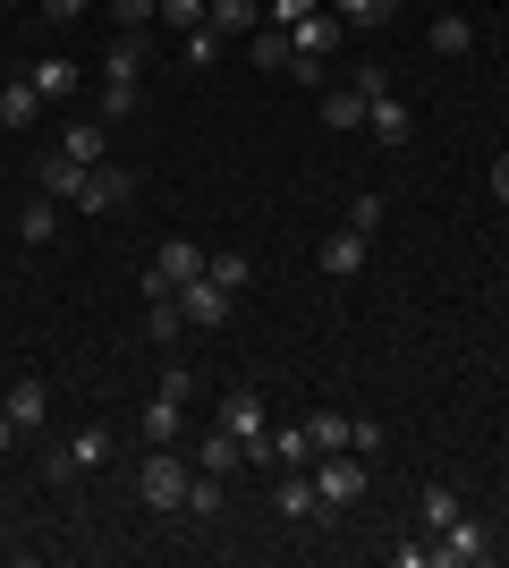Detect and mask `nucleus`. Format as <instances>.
Returning a JSON list of instances; mask_svg holds the SVG:
<instances>
[{
	"instance_id": "nucleus-20",
	"label": "nucleus",
	"mask_w": 509,
	"mask_h": 568,
	"mask_svg": "<svg viewBox=\"0 0 509 568\" xmlns=\"http://www.w3.org/2000/svg\"><path fill=\"white\" fill-rule=\"evenodd\" d=\"M26 77H34V94H43V102H69L77 94V60H34Z\"/></svg>"
},
{
	"instance_id": "nucleus-7",
	"label": "nucleus",
	"mask_w": 509,
	"mask_h": 568,
	"mask_svg": "<svg viewBox=\"0 0 509 568\" xmlns=\"http://www.w3.org/2000/svg\"><path fill=\"white\" fill-rule=\"evenodd\" d=\"M128 195H136V179H128L120 162H94L85 187H77V213H111V204H128Z\"/></svg>"
},
{
	"instance_id": "nucleus-25",
	"label": "nucleus",
	"mask_w": 509,
	"mask_h": 568,
	"mask_svg": "<svg viewBox=\"0 0 509 568\" xmlns=\"http://www.w3.org/2000/svg\"><path fill=\"white\" fill-rule=\"evenodd\" d=\"M213 34H255V0H213Z\"/></svg>"
},
{
	"instance_id": "nucleus-37",
	"label": "nucleus",
	"mask_w": 509,
	"mask_h": 568,
	"mask_svg": "<svg viewBox=\"0 0 509 568\" xmlns=\"http://www.w3.org/2000/svg\"><path fill=\"white\" fill-rule=\"evenodd\" d=\"M492 195H501V204H509V153H501V162H492Z\"/></svg>"
},
{
	"instance_id": "nucleus-31",
	"label": "nucleus",
	"mask_w": 509,
	"mask_h": 568,
	"mask_svg": "<svg viewBox=\"0 0 509 568\" xmlns=\"http://www.w3.org/2000/svg\"><path fill=\"white\" fill-rule=\"evenodd\" d=\"M204 272H213V281L230 288V297H238V288L255 281V263H246V255H213V263H204Z\"/></svg>"
},
{
	"instance_id": "nucleus-2",
	"label": "nucleus",
	"mask_w": 509,
	"mask_h": 568,
	"mask_svg": "<svg viewBox=\"0 0 509 568\" xmlns=\"http://www.w3.org/2000/svg\"><path fill=\"white\" fill-rule=\"evenodd\" d=\"M348 77L365 85V128H374L383 144H408V102L383 85V69H348Z\"/></svg>"
},
{
	"instance_id": "nucleus-24",
	"label": "nucleus",
	"mask_w": 509,
	"mask_h": 568,
	"mask_svg": "<svg viewBox=\"0 0 509 568\" xmlns=\"http://www.w3.org/2000/svg\"><path fill=\"white\" fill-rule=\"evenodd\" d=\"M450 518H467V509H459V493H450V484H425V535H441Z\"/></svg>"
},
{
	"instance_id": "nucleus-6",
	"label": "nucleus",
	"mask_w": 509,
	"mask_h": 568,
	"mask_svg": "<svg viewBox=\"0 0 509 568\" xmlns=\"http://www.w3.org/2000/svg\"><path fill=\"white\" fill-rule=\"evenodd\" d=\"M170 297H179V314H187L195 332H221V323H230V306H238V297H230L213 272H195V281H187V288H170Z\"/></svg>"
},
{
	"instance_id": "nucleus-32",
	"label": "nucleus",
	"mask_w": 509,
	"mask_h": 568,
	"mask_svg": "<svg viewBox=\"0 0 509 568\" xmlns=\"http://www.w3.org/2000/svg\"><path fill=\"white\" fill-rule=\"evenodd\" d=\"M348 230H365V237L383 230V195H348Z\"/></svg>"
},
{
	"instance_id": "nucleus-3",
	"label": "nucleus",
	"mask_w": 509,
	"mask_h": 568,
	"mask_svg": "<svg viewBox=\"0 0 509 568\" xmlns=\"http://www.w3.org/2000/svg\"><path fill=\"white\" fill-rule=\"evenodd\" d=\"M204 263H213L204 246H187V237H162V246H153V272H145V297H170V288H187Z\"/></svg>"
},
{
	"instance_id": "nucleus-36",
	"label": "nucleus",
	"mask_w": 509,
	"mask_h": 568,
	"mask_svg": "<svg viewBox=\"0 0 509 568\" xmlns=\"http://www.w3.org/2000/svg\"><path fill=\"white\" fill-rule=\"evenodd\" d=\"M94 0H43V18H85Z\"/></svg>"
},
{
	"instance_id": "nucleus-22",
	"label": "nucleus",
	"mask_w": 509,
	"mask_h": 568,
	"mask_svg": "<svg viewBox=\"0 0 509 568\" xmlns=\"http://www.w3.org/2000/svg\"><path fill=\"white\" fill-rule=\"evenodd\" d=\"M246 43H255V69H289V60H297V51H289V26H255Z\"/></svg>"
},
{
	"instance_id": "nucleus-16",
	"label": "nucleus",
	"mask_w": 509,
	"mask_h": 568,
	"mask_svg": "<svg viewBox=\"0 0 509 568\" xmlns=\"http://www.w3.org/2000/svg\"><path fill=\"white\" fill-rule=\"evenodd\" d=\"M195 467H204V475H238L246 467V450H238V433H204V450H195Z\"/></svg>"
},
{
	"instance_id": "nucleus-1",
	"label": "nucleus",
	"mask_w": 509,
	"mask_h": 568,
	"mask_svg": "<svg viewBox=\"0 0 509 568\" xmlns=\"http://www.w3.org/2000/svg\"><path fill=\"white\" fill-rule=\"evenodd\" d=\"M315 493H323V518H332V509H357V500H365V458L357 450H323Z\"/></svg>"
},
{
	"instance_id": "nucleus-23",
	"label": "nucleus",
	"mask_w": 509,
	"mask_h": 568,
	"mask_svg": "<svg viewBox=\"0 0 509 568\" xmlns=\"http://www.w3.org/2000/svg\"><path fill=\"white\" fill-rule=\"evenodd\" d=\"M306 458H315L306 425H281V433H272V475H281V467H306Z\"/></svg>"
},
{
	"instance_id": "nucleus-8",
	"label": "nucleus",
	"mask_w": 509,
	"mask_h": 568,
	"mask_svg": "<svg viewBox=\"0 0 509 568\" xmlns=\"http://www.w3.org/2000/svg\"><path fill=\"white\" fill-rule=\"evenodd\" d=\"M102 458H111V433H102V425H77L69 450L51 458V475H85V467H102Z\"/></svg>"
},
{
	"instance_id": "nucleus-19",
	"label": "nucleus",
	"mask_w": 509,
	"mask_h": 568,
	"mask_svg": "<svg viewBox=\"0 0 509 568\" xmlns=\"http://www.w3.org/2000/svg\"><path fill=\"white\" fill-rule=\"evenodd\" d=\"M348 425H357V416H339V407H315V416H306V442H315V458H323V450H348Z\"/></svg>"
},
{
	"instance_id": "nucleus-12",
	"label": "nucleus",
	"mask_w": 509,
	"mask_h": 568,
	"mask_svg": "<svg viewBox=\"0 0 509 568\" xmlns=\"http://www.w3.org/2000/svg\"><path fill=\"white\" fill-rule=\"evenodd\" d=\"M0 407H9V425H18V433H34V425L51 416V390L26 374V382H9V399H0Z\"/></svg>"
},
{
	"instance_id": "nucleus-35",
	"label": "nucleus",
	"mask_w": 509,
	"mask_h": 568,
	"mask_svg": "<svg viewBox=\"0 0 509 568\" xmlns=\"http://www.w3.org/2000/svg\"><path fill=\"white\" fill-rule=\"evenodd\" d=\"M323 0H272V26H297V18H315Z\"/></svg>"
},
{
	"instance_id": "nucleus-11",
	"label": "nucleus",
	"mask_w": 509,
	"mask_h": 568,
	"mask_svg": "<svg viewBox=\"0 0 509 568\" xmlns=\"http://www.w3.org/2000/svg\"><path fill=\"white\" fill-rule=\"evenodd\" d=\"M332 43H339V18H332V9H315V18L289 26V51H297V60H332Z\"/></svg>"
},
{
	"instance_id": "nucleus-27",
	"label": "nucleus",
	"mask_w": 509,
	"mask_h": 568,
	"mask_svg": "<svg viewBox=\"0 0 509 568\" xmlns=\"http://www.w3.org/2000/svg\"><path fill=\"white\" fill-rule=\"evenodd\" d=\"M145 332L162 339V348H170V339H179V332H187V314H179V297H153V314H145Z\"/></svg>"
},
{
	"instance_id": "nucleus-14",
	"label": "nucleus",
	"mask_w": 509,
	"mask_h": 568,
	"mask_svg": "<svg viewBox=\"0 0 509 568\" xmlns=\"http://www.w3.org/2000/svg\"><path fill=\"white\" fill-rule=\"evenodd\" d=\"M60 153H77L85 170L111 162V128H102V119H77V128H60Z\"/></svg>"
},
{
	"instance_id": "nucleus-30",
	"label": "nucleus",
	"mask_w": 509,
	"mask_h": 568,
	"mask_svg": "<svg viewBox=\"0 0 509 568\" xmlns=\"http://www.w3.org/2000/svg\"><path fill=\"white\" fill-rule=\"evenodd\" d=\"M179 43H187V69H213L230 34H213V26H195V34H179Z\"/></svg>"
},
{
	"instance_id": "nucleus-15",
	"label": "nucleus",
	"mask_w": 509,
	"mask_h": 568,
	"mask_svg": "<svg viewBox=\"0 0 509 568\" xmlns=\"http://www.w3.org/2000/svg\"><path fill=\"white\" fill-rule=\"evenodd\" d=\"M77 187H85V162L51 144V153H43V195H60V204H77Z\"/></svg>"
},
{
	"instance_id": "nucleus-28",
	"label": "nucleus",
	"mask_w": 509,
	"mask_h": 568,
	"mask_svg": "<svg viewBox=\"0 0 509 568\" xmlns=\"http://www.w3.org/2000/svg\"><path fill=\"white\" fill-rule=\"evenodd\" d=\"M187 509L195 518H221V475H204V467L187 475Z\"/></svg>"
},
{
	"instance_id": "nucleus-34",
	"label": "nucleus",
	"mask_w": 509,
	"mask_h": 568,
	"mask_svg": "<svg viewBox=\"0 0 509 568\" xmlns=\"http://www.w3.org/2000/svg\"><path fill=\"white\" fill-rule=\"evenodd\" d=\"M111 9H120V26H153L162 18V0H111Z\"/></svg>"
},
{
	"instance_id": "nucleus-4",
	"label": "nucleus",
	"mask_w": 509,
	"mask_h": 568,
	"mask_svg": "<svg viewBox=\"0 0 509 568\" xmlns=\"http://www.w3.org/2000/svg\"><path fill=\"white\" fill-rule=\"evenodd\" d=\"M136 493H145L153 509H187V458H179V450H153L145 467H136Z\"/></svg>"
},
{
	"instance_id": "nucleus-9",
	"label": "nucleus",
	"mask_w": 509,
	"mask_h": 568,
	"mask_svg": "<svg viewBox=\"0 0 509 568\" xmlns=\"http://www.w3.org/2000/svg\"><path fill=\"white\" fill-rule=\"evenodd\" d=\"M272 509H281V518H315V509H323L315 475H306V467H281V484H272Z\"/></svg>"
},
{
	"instance_id": "nucleus-26",
	"label": "nucleus",
	"mask_w": 509,
	"mask_h": 568,
	"mask_svg": "<svg viewBox=\"0 0 509 568\" xmlns=\"http://www.w3.org/2000/svg\"><path fill=\"white\" fill-rule=\"evenodd\" d=\"M204 18H213V0H162V26H170V34H195Z\"/></svg>"
},
{
	"instance_id": "nucleus-10",
	"label": "nucleus",
	"mask_w": 509,
	"mask_h": 568,
	"mask_svg": "<svg viewBox=\"0 0 509 568\" xmlns=\"http://www.w3.org/2000/svg\"><path fill=\"white\" fill-rule=\"evenodd\" d=\"M365 246H374L365 230H332V237H323V272H332V281H357V272H365Z\"/></svg>"
},
{
	"instance_id": "nucleus-38",
	"label": "nucleus",
	"mask_w": 509,
	"mask_h": 568,
	"mask_svg": "<svg viewBox=\"0 0 509 568\" xmlns=\"http://www.w3.org/2000/svg\"><path fill=\"white\" fill-rule=\"evenodd\" d=\"M9 442H18V425H9V407H0V450H9Z\"/></svg>"
},
{
	"instance_id": "nucleus-18",
	"label": "nucleus",
	"mask_w": 509,
	"mask_h": 568,
	"mask_svg": "<svg viewBox=\"0 0 509 568\" xmlns=\"http://www.w3.org/2000/svg\"><path fill=\"white\" fill-rule=\"evenodd\" d=\"M323 128H365V85H357V77L323 94Z\"/></svg>"
},
{
	"instance_id": "nucleus-5",
	"label": "nucleus",
	"mask_w": 509,
	"mask_h": 568,
	"mask_svg": "<svg viewBox=\"0 0 509 568\" xmlns=\"http://www.w3.org/2000/svg\"><path fill=\"white\" fill-rule=\"evenodd\" d=\"M434 544V568H476V560H492V535L476 518H450L441 535H425Z\"/></svg>"
},
{
	"instance_id": "nucleus-21",
	"label": "nucleus",
	"mask_w": 509,
	"mask_h": 568,
	"mask_svg": "<svg viewBox=\"0 0 509 568\" xmlns=\"http://www.w3.org/2000/svg\"><path fill=\"white\" fill-rule=\"evenodd\" d=\"M51 230H60V195H43V204H26V213H18L26 246H51Z\"/></svg>"
},
{
	"instance_id": "nucleus-29",
	"label": "nucleus",
	"mask_w": 509,
	"mask_h": 568,
	"mask_svg": "<svg viewBox=\"0 0 509 568\" xmlns=\"http://www.w3.org/2000/svg\"><path fill=\"white\" fill-rule=\"evenodd\" d=\"M434 51H450V60L476 51V26H467V18H434Z\"/></svg>"
},
{
	"instance_id": "nucleus-17",
	"label": "nucleus",
	"mask_w": 509,
	"mask_h": 568,
	"mask_svg": "<svg viewBox=\"0 0 509 568\" xmlns=\"http://www.w3.org/2000/svg\"><path fill=\"white\" fill-rule=\"evenodd\" d=\"M179 416H187V399L153 390V407H145V442H153V450H170V442H179Z\"/></svg>"
},
{
	"instance_id": "nucleus-13",
	"label": "nucleus",
	"mask_w": 509,
	"mask_h": 568,
	"mask_svg": "<svg viewBox=\"0 0 509 568\" xmlns=\"http://www.w3.org/2000/svg\"><path fill=\"white\" fill-rule=\"evenodd\" d=\"M34 119H43V94H34V77H9V85H0V128H34Z\"/></svg>"
},
{
	"instance_id": "nucleus-33",
	"label": "nucleus",
	"mask_w": 509,
	"mask_h": 568,
	"mask_svg": "<svg viewBox=\"0 0 509 568\" xmlns=\"http://www.w3.org/2000/svg\"><path fill=\"white\" fill-rule=\"evenodd\" d=\"M348 450L374 458V450H383V425H374V416H357V425H348Z\"/></svg>"
}]
</instances>
